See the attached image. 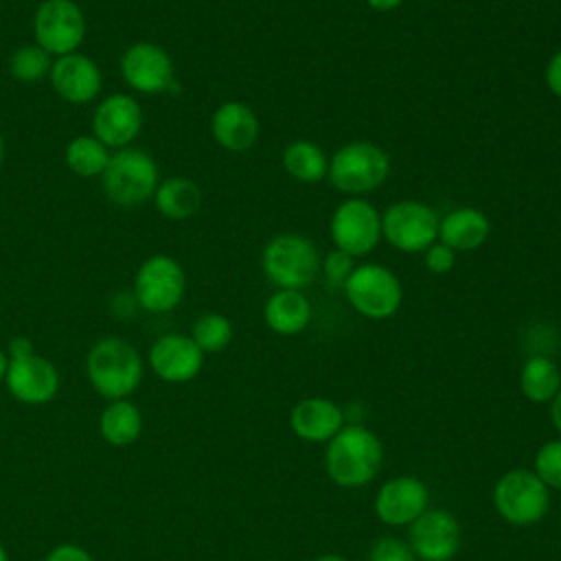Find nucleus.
Instances as JSON below:
<instances>
[{
    "label": "nucleus",
    "instance_id": "f257e3e1",
    "mask_svg": "<svg viewBox=\"0 0 561 561\" xmlns=\"http://www.w3.org/2000/svg\"><path fill=\"white\" fill-rule=\"evenodd\" d=\"M90 386L107 401L127 399L142 381V359L134 344L123 337H101L85 357Z\"/></svg>",
    "mask_w": 561,
    "mask_h": 561
},
{
    "label": "nucleus",
    "instance_id": "f03ea898",
    "mask_svg": "<svg viewBox=\"0 0 561 561\" xmlns=\"http://www.w3.org/2000/svg\"><path fill=\"white\" fill-rule=\"evenodd\" d=\"M158 184L160 169L156 160L138 147H123L112 151L110 162L101 175V188L105 197L121 208H134L147 199H153Z\"/></svg>",
    "mask_w": 561,
    "mask_h": 561
},
{
    "label": "nucleus",
    "instance_id": "7ed1b4c3",
    "mask_svg": "<svg viewBox=\"0 0 561 561\" xmlns=\"http://www.w3.org/2000/svg\"><path fill=\"white\" fill-rule=\"evenodd\" d=\"M379 438L362 427H342L327 447V471L340 486H362L370 482L381 467Z\"/></svg>",
    "mask_w": 561,
    "mask_h": 561
},
{
    "label": "nucleus",
    "instance_id": "20e7f679",
    "mask_svg": "<svg viewBox=\"0 0 561 561\" xmlns=\"http://www.w3.org/2000/svg\"><path fill=\"white\" fill-rule=\"evenodd\" d=\"M390 173L388 153L366 140H355L340 147L329 160L331 184L348 195H362L379 188Z\"/></svg>",
    "mask_w": 561,
    "mask_h": 561
},
{
    "label": "nucleus",
    "instance_id": "39448f33",
    "mask_svg": "<svg viewBox=\"0 0 561 561\" xmlns=\"http://www.w3.org/2000/svg\"><path fill=\"white\" fill-rule=\"evenodd\" d=\"M261 265L278 289H302L316 278L320 254L307 237L287 232L267 241Z\"/></svg>",
    "mask_w": 561,
    "mask_h": 561
},
{
    "label": "nucleus",
    "instance_id": "423d86ee",
    "mask_svg": "<svg viewBox=\"0 0 561 561\" xmlns=\"http://www.w3.org/2000/svg\"><path fill=\"white\" fill-rule=\"evenodd\" d=\"M186 289L182 265L169 254H151L134 274V300L149 313H167L180 305Z\"/></svg>",
    "mask_w": 561,
    "mask_h": 561
},
{
    "label": "nucleus",
    "instance_id": "0eeeda50",
    "mask_svg": "<svg viewBox=\"0 0 561 561\" xmlns=\"http://www.w3.org/2000/svg\"><path fill=\"white\" fill-rule=\"evenodd\" d=\"M342 289L353 309L373 320L394 316L403 300V289L394 272L377 263L355 265Z\"/></svg>",
    "mask_w": 561,
    "mask_h": 561
},
{
    "label": "nucleus",
    "instance_id": "6e6552de",
    "mask_svg": "<svg viewBox=\"0 0 561 561\" xmlns=\"http://www.w3.org/2000/svg\"><path fill=\"white\" fill-rule=\"evenodd\" d=\"M493 504L506 522L515 526H530L548 513L550 491L537 473L528 469H513L497 480L493 489Z\"/></svg>",
    "mask_w": 561,
    "mask_h": 561
},
{
    "label": "nucleus",
    "instance_id": "1a4fd4ad",
    "mask_svg": "<svg viewBox=\"0 0 561 561\" xmlns=\"http://www.w3.org/2000/svg\"><path fill=\"white\" fill-rule=\"evenodd\" d=\"M85 31V15L75 0H44L35 9V44L53 57L75 53L83 44Z\"/></svg>",
    "mask_w": 561,
    "mask_h": 561
},
{
    "label": "nucleus",
    "instance_id": "9d476101",
    "mask_svg": "<svg viewBox=\"0 0 561 561\" xmlns=\"http://www.w3.org/2000/svg\"><path fill=\"white\" fill-rule=\"evenodd\" d=\"M438 215L419 199H401L381 215V237L401 252H425L438 239Z\"/></svg>",
    "mask_w": 561,
    "mask_h": 561
},
{
    "label": "nucleus",
    "instance_id": "9b49d317",
    "mask_svg": "<svg viewBox=\"0 0 561 561\" xmlns=\"http://www.w3.org/2000/svg\"><path fill=\"white\" fill-rule=\"evenodd\" d=\"M331 239L351 256L370 254L381 239V213L359 197L342 202L331 217Z\"/></svg>",
    "mask_w": 561,
    "mask_h": 561
},
{
    "label": "nucleus",
    "instance_id": "f8f14e48",
    "mask_svg": "<svg viewBox=\"0 0 561 561\" xmlns=\"http://www.w3.org/2000/svg\"><path fill=\"white\" fill-rule=\"evenodd\" d=\"M121 75L125 83L140 94L171 92L175 68L171 55L153 42H134L121 55Z\"/></svg>",
    "mask_w": 561,
    "mask_h": 561
},
{
    "label": "nucleus",
    "instance_id": "ddd939ff",
    "mask_svg": "<svg viewBox=\"0 0 561 561\" xmlns=\"http://www.w3.org/2000/svg\"><path fill=\"white\" fill-rule=\"evenodd\" d=\"M145 123L142 105L123 92L107 94L92 114V134L110 149L131 147Z\"/></svg>",
    "mask_w": 561,
    "mask_h": 561
},
{
    "label": "nucleus",
    "instance_id": "4468645a",
    "mask_svg": "<svg viewBox=\"0 0 561 561\" xmlns=\"http://www.w3.org/2000/svg\"><path fill=\"white\" fill-rule=\"evenodd\" d=\"M4 383L13 399L26 405H44L55 399L59 390V373L55 364L37 353L24 357H9Z\"/></svg>",
    "mask_w": 561,
    "mask_h": 561
},
{
    "label": "nucleus",
    "instance_id": "2eb2a0df",
    "mask_svg": "<svg viewBox=\"0 0 561 561\" xmlns=\"http://www.w3.org/2000/svg\"><path fill=\"white\" fill-rule=\"evenodd\" d=\"M53 92L72 105H85L101 94L103 75L96 61L79 50L55 57L48 75Z\"/></svg>",
    "mask_w": 561,
    "mask_h": 561
},
{
    "label": "nucleus",
    "instance_id": "dca6fc26",
    "mask_svg": "<svg viewBox=\"0 0 561 561\" xmlns=\"http://www.w3.org/2000/svg\"><path fill=\"white\" fill-rule=\"evenodd\" d=\"M410 548L421 561H449L460 548L458 519L443 508H425L410 526Z\"/></svg>",
    "mask_w": 561,
    "mask_h": 561
},
{
    "label": "nucleus",
    "instance_id": "f3484780",
    "mask_svg": "<svg viewBox=\"0 0 561 561\" xmlns=\"http://www.w3.org/2000/svg\"><path fill=\"white\" fill-rule=\"evenodd\" d=\"M149 366L160 379L169 383H184L199 375L204 366V353L191 335L167 333L151 344Z\"/></svg>",
    "mask_w": 561,
    "mask_h": 561
},
{
    "label": "nucleus",
    "instance_id": "a211bd4d",
    "mask_svg": "<svg viewBox=\"0 0 561 561\" xmlns=\"http://www.w3.org/2000/svg\"><path fill=\"white\" fill-rule=\"evenodd\" d=\"M427 486L419 478L399 476L379 489L375 497V513L383 524L405 526L427 508Z\"/></svg>",
    "mask_w": 561,
    "mask_h": 561
},
{
    "label": "nucleus",
    "instance_id": "6ab92c4d",
    "mask_svg": "<svg viewBox=\"0 0 561 561\" xmlns=\"http://www.w3.org/2000/svg\"><path fill=\"white\" fill-rule=\"evenodd\" d=\"M261 125L254 110L241 101L221 103L210 118L215 142L232 153H243L254 147Z\"/></svg>",
    "mask_w": 561,
    "mask_h": 561
},
{
    "label": "nucleus",
    "instance_id": "aec40b11",
    "mask_svg": "<svg viewBox=\"0 0 561 561\" xmlns=\"http://www.w3.org/2000/svg\"><path fill=\"white\" fill-rule=\"evenodd\" d=\"M289 423L300 438L311 443H322V440H331L342 430L344 414L333 401L322 397H311L294 405Z\"/></svg>",
    "mask_w": 561,
    "mask_h": 561
},
{
    "label": "nucleus",
    "instance_id": "412c9836",
    "mask_svg": "<svg viewBox=\"0 0 561 561\" xmlns=\"http://www.w3.org/2000/svg\"><path fill=\"white\" fill-rule=\"evenodd\" d=\"M491 232L489 217L478 208H456L438 221V239L454 252L478 250Z\"/></svg>",
    "mask_w": 561,
    "mask_h": 561
},
{
    "label": "nucleus",
    "instance_id": "4be33fe9",
    "mask_svg": "<svg viewBox=\"0 0 561 561\" xmlns=\"http://www.w3.org/2000/svg\"><path fill=\"white\" fill-rule=\"evenodd\" d=\"M263 316L272 331L296 335L309 324L311 305L300 289H278L267 298Z\"/></svg>",
    "mask_w": 561,
    "mask_h": 561
},
{
    "label": "nucleus",
    "instance_id": "5701e85b",
    "mask_svg": "<svg viewBox=\"0 0 561 561\" xmlns=\"http://www.w3.org/2000/svg\"><path fill=\"white\" fill-rule=\"evenodd\" d=\"M153 206L162 217L171 221H184L202 208V188L197 182L184 175L167 178L153 193Z\"/></svg>",
    "mask_w": 561,
    "mask_h": 561
},
{
    "label": "nucleus",
    "instance_id": "b1692460",
    "mask_svg": "<svg viewBox=\"0 0 561 561\" xmlns=\"http://www.w3.org/2000/svg\"><path fill=\"white\" fill-rule=\"evenodd\" d=\"M99 432L105 443L114 447H127L138 440L142 432V414L129 399L110 401L99 416Z\"/></svg>",
    "mask_w": 561,
    "mask_h": 561
},
{
    "label": "nucleus",
    "instance_id": "393cba45",
    "mask_svg": "<svg viewBox=\"0 0 561 561\" xmlns=\"http://www.w3.org/2000/svg\"><path fill=\"white\" fill-rule=\"evenodd\" d=\"M110 147H105L94 134L75 136L64 149L66 167L81 178H101L110 162Z\"/></svg>",
    "mask_w": 561,
    "mask_h": 561
},
{
    "label": "nucleus",
    "instance_id": "a878e982",
    "mask_svg": "<svg viewBox=\"0 0 561 561\" xmlns=\"http://www.w3.org/2000/svg\"><path fill=\"white\" fill-rule=\"evenodd\" d=\"M283 167L285 171L305 184L320 182L329 171V160L324 151L309 140H296L285 147L283 151Z\"/></svg>",
    "mask_w": 561,
    "mask_h": 561
},
{
    "label": "nucleus",
    "instance_id": "bb28decb",
    "mask_svg": "<svg viewBox=\"0 0 561 561\" xmlns=\"http://www.w3.org/2000/svg\"><path fill=\"white\" fill-rule=\"evenodd\" d=\"M522 392L535 401V403H546L552 401L554 394L561 388V373L557 364L546 357V355H533L524 368H522Z\"/></svg>",
    "mask_w": 561,
    "mask_h": 561
},
{
    "label": "nucleus",
    "instance_id": "cd10ccee",
    "mask_svg": "<svg viewBox=\"0 0 561 561\" xmlns=\"http://www.w3.org/2000/svg\"><path fill=\"white\" fill-rule=\"evenodd\" d=\"M50 68L53 55L37 44H24L9 57V75L18 83H39L42 79H48Z\"/></svg>",
    "mask_w": 561,
    "mask_h": 561
},
{
    "label": "nucleus",
    "instance_id": "c85d7f7f",
    "mask_svg": "<svg viewBox=\"0 0 561 561\" xmlns=\"http://www.w3.org/2000/svg\"><path fill=\"white\" fill-rule=\"evenodd\" d=\"M191 337L202 353H219L232 340V324L226 316L210 311L193 322Z\"/></svg>",
    "mask_w": 561,
    "mask_h": 561
},
{
    "label": "nucleus",
    "instance_id": "c756f323",
    "mask_svg": "<svg viewBox=\"0 0 561 561\" xmlns=\"http://www.w3.org/2000/svg\"><path fill=\"white\" fill-rule=\"evenodd\" d=\"M535 473L546 486L561 489V440H550L537 451Z\"/></svg>",
    "mask_w": 561,
    "mask_h": 561
},
{
    "label": "nucleus",
    "instance_id": "7c9ffc66",
    "mask_svg": "<svg viewBox=\"0 0 561 561\" xmlns=\"http://www.w3.org/2000/svg\"><path fill=\"white\" fill-rule=\"evenodd\" d=\"M368 561H416L410 543L397 537H381L373 543Z\"/></svg>",
    "mask_w": 561,
    "mask_h": 561
},
{
    "label": "nucleus",
    "instance_id": "2f4dec72",
    "mask_svg": "<svg viewBox=\"0 0 561 561\" xmlns=\"http://www.w3.org/2000/svg\"><path fill=\"white\" fill-rule=\"evenodd\" d=\"M353 270H355V256H351L337 248L324 256V276L331 287H344V283L348 280Z\"/></svg>",
    "mask_w": 561,
    "mask_h": 561
},
{
    "label": "nucleus",
    "instance_id": "473e14b6",
    "mask_svg": "<svg viewBox=\"0 0 561 561\" xmlns=\"http://www.w3.org/2000/svg\"><path fill=\"white\" fill-rule=\"evenodd\" d=\"M454 265H456V252L449 245H445L440 241H434L425 250V267L432 274H447V272H451Z\"/></svg>",
    "mask_w": 561,
    "mask_h": 561
},
{
    "label": "nucleus",
    "instance_id": "72a5a7b5",
    "mask_svg": "<svg viewBox=\"0 0 561 561\" xmlns=\"http://www.w3.org/2000/svg\"><path fill=\"white\" fill-rule=\"evenodd\" d=\"M44 561H94V559L85 548L77 543H59L46 554Z\"/></svg>",
    "mask_w": 561,
    "mask_h": 561
},
{
    "label": "nucleus",
    "instance_id": "f704fd0d",
    "mask_svg": "<svg viewBox=\"0 0 561 561\" xmlns=\"http://www.w3.org/2000/svg\"><path fill=\"white\" fill-rule=\"evenodd\" d=\"M546 85L554 96L561 99V50H557L546 66Z\"/></svg>",
    "mask_w": 561,
    "mask_h": 561
},
{
    "label": "nucleus",
    "instance_id": "c9c22d12",
    "mask_svg": "<svg viewBox=\"0 0 561 561\" xmlns=\"http://www.w3.org/2000/svg\"><path fill=\"white\" fill-rule=\"evenodd\" d=\"M31 353H35L31 337H26V335H15V337H11L9 351H7L9 357H24V355H31Z\"/></svg>",
    "mask_w": 561,
    "mask_h": 561
},
{
    "label": "nucleus",
    "instance_id": "e433bc0d",
    "mask_svg": "<svg viewBox=\"0 0 561 561\" xmlns=\"http://www.w3.org/2000/svg\"><path fill=\"white\" fill-rule=\"evenodd\" d=\"M366 4L379 13H388V11H394L403 4V0H366Z\"/></svg>",
    "mask_w": 561,
    "mask_h": 561
},
{
    "label": "nucleus",
    "instance_id": "4c0bfd02",
    "mask_svg": "<svg viewBox=\"0 0 561 561\" xmlns=\"http://www.w3.org/2000/svg\"><path fill=\"white\" fill-rule=\"evenodd\" d=\"M550 416H552V423H554V427L561 432V388H559V392H557V394H554V399H552Z\"/></svg>",
    "mask_w": 561,
    "mask_h": 561
},
{
    "label": "nucleus",
    "instance_id": "58836bf2",
    "mask_svg": "<svg viewBox=\"0 0 561 561\" xmlns=\"http://www.w3.org/2000/svg\"><path fill=\"white\" fill-rule=\"evenodd\" d=\"M7 368H9V355H7V351L0 348V383H2L4 377H7Z\"/></svg>",
    "mask_w": 561,
    "mask_h": 561
},
{
    "label": "nucleus",
    "instance_id": "ea45409f",
    "mask_svg": "<svg viewBox=\"0 0 561 561\" xmlns=\"http://www.w3.org/2000/svg\"><path fill=\"white\" fill-rule=\"evenodd\" d=\"M316 561H346V559L340 557V554H322V557H318Z\"/></svg>",
    "mask_w": 561,
    "mask_h": 561
},
{
    "label": "nucleus",
    "instance_id": "a19ab883",
    "mask_svg": "<svg viewBox=\"0 0 561 561\" xmlns=\"http://www.w3.org/2000/svg\"><path fill=\"white\" fill-rule=\"evenodd\" d=\"M2 162H4V140L0 136V167H2Z\"/></svg>",
    "mask_w": 561,
    "mask_h": 561
},
{
    "label": "nucleus",
    "instance_id": "79ce46f5",
    "mask_svg": "<svg viewBox=\"0 0 561 561\" xmlns=\"http://www.w3.org/2000/svg\"><path fill=\"white\" fill-rule=\"evenodd\" d=\"M0 561H9V554H7V550H4L2 543H0Z\"/></svg>",
    "mask_w": 561,
    "mask_h": 561
}]
</instances>
